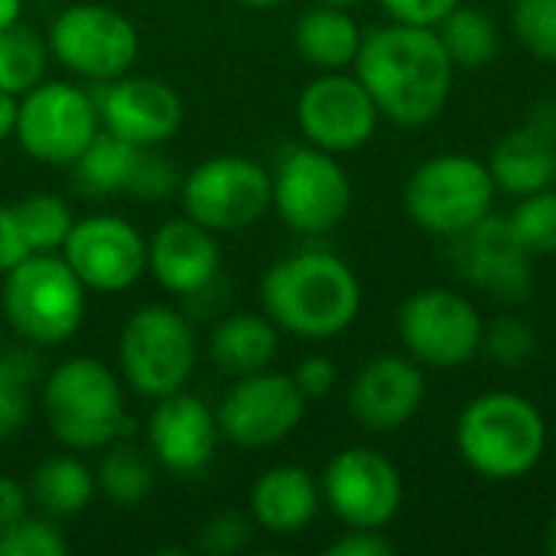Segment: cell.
Returning <instances> with one entry per match:
<instances>
[{"mask_svg": "<svg viewBox=\"0 0 556 556\" xmlns=\"http://www.w3.org/2000/svg\"><path fill=\"white\" fill-rule=\"evenodd\" d=\"M68 541L55 528L52 518H20L7 531H0V556H65Z\"/></svg>", "mask_w": 556, "mask_h": 556, "instance_id": "cell-36", "label": "cell"}, {"mask_svg": "<svg viewBox=\"0 0 556 556\" xmlns=\"http://www.w3.org/2000/svg\"><path fill=\"white\" fill-rule=\"evenodd\" d=\"M59 254L94 293H124L147 274V238L121 215L75 218Z\"/></svg>", "mask_w": 556, "mask_h": 556, "instance_id": "cell-17", "label": "cell"}, {"mask_svg": "<svg viewBox=\"0 0 556 556\" xmlns=\"http://www.w3.org/2000/svg\"><path fill=\"white\" fill-rule=\"evenodd\" d=\"M270 208L296 235H329L352 208V179L336 153L313 143L290 147L270 173Z\"/></svg>", "mask_w": 556, "mask_h": 556, "instance_id": "cell-9", "label": "cell"}, {"mask_svg": "<svg viewBox=\"0 0 556 556\" xmlns=\"http://www.w3.org/2000/svg\"><path fill=\"white\" fill-rule=\"evenodd\" d=\"M94 94L101 127L134 147H163L186 121L182 98L173 85L150 75H121L98 85Z\"/></svg>", "mask_w": 556, "mask_h": 556, "instance_id": "cell-18", "label": "cell"}, {"mask_svg": "<svg viewBox=\"0 0 556 556\" xmlns=\"http://www.w3.org/2000/svg\"><path fill=\"white\" fill-rule=\"evenodd\" d=\"M199 365V339L186 313L166 303L134 309L117 336V375L137 397L160 401L186 391Z\"/></svg>", "mask_w": 556, "mask_h": 556, "instance_id": "cell-6", "label": "cell"}, {"mask_svg": "<svg viewBox=\"0 0 556 556\" xmlns=\"http://www.w3.org/2000/svg\"><path fill=\"white\" fill-rule=\"evenodd\" d=\"M290 378L296 381L300 394L306 401H319V397H329L339 384V368L329 355H306L293 371Z\"/></svg>", "mask_w": 556, "mask_h": 556, "instance_id": "cell-39", "label": "cell"}, {"mask_svg": "<svg viewBox=\"0 0 556 556\" xmlns=\"http://www.w3.org/2000/svg\"><path fill=\"white\" fill-rule=\"evenodd\" d=\"M515 39L541 62H556V0H515Z\"/></svg>", "mask_w": 556, "mask_h": 556, "instance_id": "cell-35", "label": "cell"}, {"mask_svg": "<svg viewBox=\"0 0 556 556\" xmlns=\"http://www.w3.org/2000/svg\"><path fill=\"white\" fill-rule=\"evenodd\" d=\"M182 212L208 231H244L270 212V173L241 153L195 163L179 182Z\"/></svg>", "mask_w": 556, "mask_h": 556, "instance_id": "cell-12", "label": "cell"}, {"mask_svg": "<svg viewBox=\"0 0 556 556\" xmlns=\"http://www.w3.org/2000/svg\"><path fill=\"white\" fill-rule=\"evenodd\" d=\"M0 352H3V339H0Z\"/></svg>", "mask_w": 556, "mask_h": 556, "instance_id": "cell-49", "label": "cell"}, {"mask_svg": "<svg viewBox=\"0 0 556 556\" xmlns=\"http://www.w3.org/2000/svg\"><path fill=\"white\" fill-rule=\"evenodd\" d=\"M49 55L81 81L104 85L127 75L140 55V33L127 13L108 3H72L46 33Z\"/></svg>", "mask_w": 556, "mask_h": 556, "instance_id": "cell-8", "label": "cell"}, {"mask_svg": "<svg viewBox=\"0 0 556 556\" xmlns=\"http://www.w3.org/2000/svg\"><path fill=\"white\" fill-rule=\"evenodd\" d=\"M244 7H254V10H274V7H283L287 0H238Z\"/></svg>", "mask_w": 556, "mask_h": 556, "instance_id": "cell-46", "label": "cell"}, {"mask_svg": "<svg viewBox=\"0 0 556 556\" xmlns=\"http://www.w3.org/2000/svg\"><path fill=\"white\" fill-rule=\"evenodd\" d=\"M101 134V114L91 91L42 78L36 88L20 94L13 140L20 150L46 166H72L85 147Z\"/></svg>", "mask_w": 556, "mask_h": 556, "instance_id": "cell-10", "label": "cell"}, {"mask_svg": "<svg viewBox=\"0 0 556 556\" xmlns=\"http://www.w3.org/2000/svg\"><path fill=\"white\" fill-rule=\"evenodd\" d=\"M147 274L173 296H195L222 274V248L215 231L189 215L163 222L147 238Z\"/></svg>", "mask_w": 556, "mask_h": 556, "instance_id": "cell-21", "label": "cell"}, {"mask_svg": "<svg viewBox=\"0 0 556 556\" xmlns=\"http://www.w3.org/2000/svg\"><path fill=\"white\" fill-rule=\"evenodd\" d=\"M316 3H326V7H339V10H352V7H358L362 0H316Z\"/></svg>", "mask_w": 556, "mask_h": 556, "instance_id": "cell-48", "label": "cell"}, {"mask_svg": "<svg viewBox=\"0 0 556 556\" xmlns=\"http://www.w3.org/2000/svg\"><path fill=\"white\" fill-rule=\"evenodd\" d=\"M218 420L215 410L186 391L160 397L147 417V450L153 463L176 476L202 472L218 450Z\"/></svg>", "mask_w": 556, "mask_h": 556, "instance_id": "cell-20", "label": "cell"}, {"mask_svg": "<svg viewBox=\"0 0 556 556\" xmlns=\"http://www.w3.org/2000/svg\"><path fill=\"white\" fill-rule=\"evenodd\" d=\"M495 195L498 186L485 160L472 153H437L410 173L404 212L420 231L450 241L492 215Z\"/></svg>", "mask_w": 556, "mask_h": 556, "instance_id": "cell-7", "label": "cell"}, {"mask_svg": "<svg viewBox=\"0 0 556 556\" xmlns=\"http://www.w3.org/2000/svg\"><path fill=\"white\" fill-rule=\"evenodd\" d=\"M85 306L88 290L62 254H29L3 274V319L33 349L65 345L81 329Z\"/></svg>", "mask_w": 556, "mask_h": 556, "instance_id": "cell-5", "label": "cell"}, {"mask_svg": "<svg viewBox=\"0 0 556 556\" xmlns=\"http://www.w3.org/2000/svg\"><path fill=\"white\" fill-rule=\"evenodd\" d=\"M23 16V0H0V33L16 26Z\"/></svg>", "mask_w": 556, "mask_h": 556, "instance_id": "cell-45", "label": "cell"}, {"mask_svg": "<svg viewBox=\"0 0 556 556\" xmlns=\"http://www.w3.org/2000/svg\"><path fill=\"white\" fill-rule=\"evenodd\" d=\"M179 182H182L179 169L173 166L169 156L160 153V147H140V156H137V166L130 173L124 195L140 199V202H163L179 192Z\"/></svg>", "mask_w": 556, "mask_h": 556, "instance_id": "cell-37", "label": "cell"}, {"mask_svg": "<svg viewBox=\"0 0 556 556\" xmlns=\"http://www.w3.org/2000/svg\"><path fill=\"white\" fill-rule=\"evenodd\" d=\"M482 332L479 306L450 287H424L397 309V339L424 368L469 365L482 352Z\"/></svg>", "mask_w": 556, "mask_h": 556, "instance_id": "cell-11", "label": "cell"}, {"mask_svg": "<svg viewBox=\"0 0 556 556\" xmlns=\"http://www.w3.org/2000/svg\"><path fill=\"white\" fill-rule=\"evenodd\" d=\"M29 489L13 479V476H0V531H7L10 525H16L20 518L29 515Z\"/></svg>", "mask_w": 556, "mask_h": 556, "instance_id": "cell-43", "label": "cell"}, {"mask_svg": "<svg viewBox=\"0 0 556 556\" xmlns=\"http://www.w3.org/2000/svg\"><path fill=\"white\" fill-rule=\"evenodd\" d=\"M437 36L450 55V62L456 65V72H479L485 65H492L498 59L502 49V33L495 26V20L469 3H459L456 10H450L437 26Z\"/></svg>", "mask_w": 556, "mask_h": 556, "instance_id": "cell-28", "label": "cell"}, {"mask_svg": "<svg viewBox=\"0 0 556 556\" xmlns=\"http://www.w3.org/2000/svg\"><path fill=\"white\" fill-rule=\"evenodd\" d=\"M29 502L39 508V515L59 521V518H75L81 515L98 485L94 472L78 459V456H49L42 459L33 476H29Z\"/></svg>", "mask_w": 556, "mask_h": 556, "instance_id": "cell-26", "label": "cell"}, {"mask_svg": "<svg viewBox=\"0 0 556 556\" xmlns=\"http://www.w3.org/2000/svg\"><path fill=\"white\" fill-rule=\"evenodd\" d=\"M39 381H42V365L33 349L0 352V443L13 440L26 427Z\"/></svg>", "mask_w": 556, "mask_h": 556, "instance_id": "cell-30", "label": "cell"}, {"mask_svg": "<svg viewBox=\"0 0 556 556\" xmlns=\"http://www.w3.org/2000/svg\"><path fill=\"white\" fill-rule=\"evenodd\" d=\"M352 72L368 88L381 121L407 130L427 127L443 114L456 78V65L433 26L394 20L365 33Z\"/></svg>", "mask_w": 556, "mask_h": 556, "instance_id": "cell-1", "label": "cell"}, {"mask_svg": "<svg viewBox=\"0 0 556 556\" xmlns=\"http://www.w3.org/2000/svg\"><path fill=\"white\" fill-rule=\"evenodd\" d=\"M459 459L485 482H518L547 453V420L518 391L476 394L456 420Z\"/></svg>", "mask_w": 556, "mask_h": 556, "instance_id": "cell-4", "label": "cell"}, {"mask_svg": "<svg viewBox=\"0 0 556 556\" xmlns=\"http://www.w3.org/2000/svg\"><path fill=\"white\" fill-rule=\"evenodd\" d=\"M49 42L33 26H10L0 33V88L10 94H26L46 78Z\"/></svg>", "mask_w": 556, "mask_h": 556, "instance_id": "cell-31", "label": "cell"}, {"mask_svg": "<svg viewBox=\"0 0 556 556\" xmlns=\"http://www.w3.org/2000/svg\"><path fill=\"white\" fill-rule=\"evenodd\" d=\"M94 485L111 505L137 508L150 498L156 485L153 456L127 440H117L101 450V459L94 466Z\"/></svg>", "mask_w": 556, "mask_h": 556, "instance_id": "cell-29", "label": "cell"}, {"mask_svg": "<svg viewBox=\"0 0 556 556\" xmlns=\"http://www.w3.org/2000/svg\"><path fill=\"white\" fill-rule=\"evenodd\" d=\"M485 163L498 192L511 199L531 195L538 189L556 186V137L525 121L492 147Z\"/></svg>", "mask_w": 556, "mask_h": 556, "instance_id": "cell-23", "label": "cell"}, {"mask_svg": "<svg viewBox=\"0 0 556 556\" xmlns=\"http://www.w3.org/2000/svg\"><path fill=\"white\" fill-rule=\"evenodd\" d=\"M394 544L384 538V531L375 528H345V534H339L329 547L326 556H391Z\"/></svg>", "mask_w": 556, "mask_h": 556, "instance_id": "cell-41", "label": "cell"}, {"mask_svg": "<svg viewBox=\"0 0 556 556\" xmlns=\"http://www.w3.org/2000/svg\"><path fill=\"white\" fill-rule=\"evenodd\" d=\"M547 554L556 556V511L554 518H551V525H547Z\"/></svg>", "mask_w": 556, "mask_h": 556, "instance_id": "cell-47", "label": "cell"}, {"mask_svg": "<svg viewBox=\"0 0 556 556\" xmlns=\"http://www.w3.org/2000/svg\"><path fill=\"white\" fill-rule=\"evenodd\" d=\"M323 508L319 479L293 463L270 466L261 472L248 492V515L254 528L287 538L306 531Z\"/></svg>", "mask_w": 556, "mask_h": 556, "instance_id": "cell-22", "label": "cell"}, {"mask_svg": "<svg viewBox=\"0 0 556 556\" xmlns=\"http://www.w3.org/2000/svg\"><path fill=\"white\" fill-rule=\"evenodd\" d=\"M140 147L108 134L101 127V134L85 147V153L68 166V182L81 199H111V195H124L130 173L137 166Z\"/></svg>", "mask_w": 556, "mask_h": 556, "instance_id": "cell-27", "label": "cell"}, {"mask_svg": "<svg viewBox=\"0 0 556 556\" xmlns=\"http://www.w3.org/2000/svg\"><path fill=\"white\" fill-rule=\"evenodd\" d=\"M16 108H20V98L0 88V143L13 137L16 130Z\"/></svg>", "mask_w": 556, "mask_h": 556, "instance_id": "cell-44", "label": "cell"}, {"mask_svg": "<svg viewBox=\"0 0 556 556\" xmlns=\"http://www.w3.org/2000/svg\"><path fill=\"white\" fill-rule=\"evenodd\" d=\"M33 251L26 244V235L20 228V218L13 212V205H0V277L7 270H13L20 261H26Z\"/></svg>", "mask_w": 556, "mask_h": 556, "instance_id": "cell-42", "label": "cell"}, {"mask_svg": "<svg viewBox=\"0 0 556 556\" xmlns=\"http://www.w3.org/2000/svg\"><path fill=\"white\" fill-rule=\"evenodd\" d=\"M518 241L534 257L556 254V186L538 189L531 195H521L508 215Z\"/></svg>", "mask_w": 556, "mask_h": 556, "instance_id": "cell-33", "label": "cell"}, {"mask_svg": "<svg viewBox=\"0 0 556 556\" xmlns=\"http://www.w3.org/2000/svg\"><path fill=\"white\" fill-rule=\"evenodd\" d=\"M362 283L349 261L306 248L274 261L261 277V306L280 332L326 342L349 332L362 313Z\"/></svg>", "mask_w": 556, "mask_h": 556, "instance_id": "cell-2", "label": "cell"}, {"mask_svg": "<svg viewBox=\"0 0 556 556\" xmlns=\"http://www.w3.org/2000/svg\"><path fill=\"white\" fill-rule=\"evenodd\" d=\"M13 212L20 218V228H23L33 254H59L75 225L68 202L52 192H33V195L13 202Z\"/></svg>", "mask_w": 556, "mask_h": 556, "instance_id": "cell-32", "label": "cell"}, {"mask_svg": "<svg viewBox=\"0 0 556 556\" xmlns=\"http://www.w3.org/2000/svg\"><path fill=\"white\" fill-rule=\"evenodd\" d=\"M124 391L127 388L111 365L75 355L46 371L39 381V407L59 446L72 453H101L134 433Z\"/></svg>", "mask_w": 556, "mask_h": 556, "instance_id": "cell-3", "label": "cell"}, {"mask_svg": "<svg viewBox=\"0 0 556 556\" xmlns=\"http://www.w3.org/2000/svg\"><path fill=\"white\" fill-rule=\"evenodd\" d=\"M365 29L352 16V10L316 3L306 13H300L293 26V49L296 55L319 68V72H345L355 65L362 49Z\"/></svg>", "mask_w": 556, "mask_h": 556, "instance_id": "cell-25", "label": "cell"}, {"mask_svg": "<svg viewBox=\"0 0 556 556\" xmlns=\"http://www.w3.org/2000/svg\"><path fill=\"white\" fill-rule=\"evenodd\" d=\"M323 505L345 528L384 531L404 505L397 466L371 446L339 450L319 476Z\"/></svg>", "mask_w": 556, "mask_h": 556, "instance_id": "cell-13", "label": "cell"}, {"mask_svg": "<svg viewBox=\"0 0 556 556\" xmlns=\"http://www.w3.org/2000/svg\"><path fill=\"white\" fill-rule=\"evenodd\" d=\"M251 534H254V521H251V515L225 511V515H215L212 521H205V525L199 528L195 551H202V554H212V556L241 554V551L251 544Z\"/></svg>", "mask_w": 556, "mask_h": 556, "instance_id": "cell-38", "label": "cell"}, {"mask_svg": "<svg viewBox=\"0 0 556 556\" xmlns=\"http://www.w3.org/2000/svg\"><path fill=\"white\" fill-rule=\"evenodd\" d=\"M381 111L355 72H319L296 98V127L326 153H355L378 134Z\"/></svg>", "mask_w": 556, "mask_h": 556, "instance_id": "cell-15", "label": "cell"}, {"mask_svg": "<svg viewBox=\"0 0 556 556\" xmlns=\"http://www.w3.org/2000/svg\"><path fill=\"white\" fill-rule=\"evenodd\" d=\"M482 352H485L495 365L518 368V365H525V362L534 358V352H538V332H534V326H531L525 316H518V313L495 316L492 323H485Z\"/></svg>", "mask_w": 556, "mask_h": 556, "instance_id": "cell-34", "label": "cell"}, {"mask_svg": "<svg viewBox=\"0 0 556 556\" xmlns=\"http://www.w3.org/2000/svg\"><path fill=\"white\" fill-rule=\"evenodd\" d=\"M446 254L466 283L498 303L518 306L534 290V254L518 241L508 215H485L469 231L450 238Z\"/></svg>", "mask_w": 556, "mask_h": 556, "instance_id": "cell-16", "label": "cell"}, {"mask_svg": "<svg viewBox=\"0 0 556 556\" xmlns=\"http://www.w3.org/2000/svg\"><path fill=\"white\" fill-rule=\"evenodd\" d=\"M306 404L290 375L264 368L231 381L215 410L218 433L238 450H267L296 433Z\"/></svg>", "mask_w": 556, "mask_h": 556, "instance_id": "cell-14", "label": "cell"}, {"mask_svg": "<svg viewBox=\"0 0 556 556\" xmlns=\"http://www.w3.org/2000/svg\"><path fill=\"white\" fill-rule=\"evenodd\" d=\"M459 3L463 0H378V7L388 13V20L410 23V26H437Z\"/></svg>", "mask_w": 556, "mask_h": 556, "instance_id": "cell-40", "label": "cell"}, {"mask_svg": "<svg viewBox=\"0 0 556 556\" xmlns=\"http://www.w3.org/2000/svg\"><path fill=\"white\" fill-rule=\"evenodd\" d=\"M280 352V329L267 313H228L208 336V362L225 378H244L274 365Z\"/></svg>", "mask_w": 556, "mask_h": 556, "instance_id": "cell-24", "label": "cell"}, {"mask_svg": "<svg viewBox=\"0 0 556 556\" xmlns=\"http://www.w3.org/2000/svg\"><path fill=\"white\" fill-rule=\"evenodd\" d=\"M427 401L424 365L410 355H378L358 368L349 384L345 407L368 433H394L407 427Z\"/></svg>", "mask_w": 556, "mask_h": 556, "instance_id": "cell-19", "label": "cell"}]
</instances>
